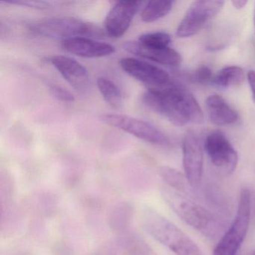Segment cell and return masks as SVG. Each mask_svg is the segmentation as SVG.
Masks as SVG:
<instances>
[{"mask_svg":"<svg viewBox=\"0 0 255 255\" xmlns=\"http://www.w3.org/2000/svg\"><path fill=\"white\" fill-rule=\"evenodd\" d=\"M142 102L149 110L175 126L201 124L204 121V113L198 101L176 83L163 90H147L142 95Z\"/></svg>","mask_w":255,"mask_h":255,"instance_id":"obj_1","label":"cell"},{"mask_svg":"<svg viewBox=\"0 0 255 255\" xmlns=\"http://www.w3.org/2000/svg\"><path fill=\"white\" fill-rule=\"evenodd\" d=\"M140 221L146 232L176 255H204L186 233L155 210L144 209Z\"/></svg>","mask_w":255,"mask_h":255,"instance_id":"obj_2","label":"cell"},{"mask_svg":"<svg viewBox=\"0 0 255 255\" xmlns=\"http://www.w3.org/2000/svg\"><path fill=\"white\" fill-rule=\"evenodd\" d=\"M161 195L170 208L187 225L206 237L215 238L222 230V222L211 212L168 186L162 187Z\"/></svg>","mask_w":255,"mask_h":255,"instance_id":"obj_3","label":"cell"},{"mask_svg":"<svg viewBox=\"0 0 255 255\" xmlns=\"http://www.w3.org/2000/svg\"><path fill=\"white\" fill-rule=\"evenodd\" d=\"M29 31L34 35L47 38L62 39L76 37L101 36L105 32L98 26L75 17H55L45 19L29 26Z\"/></svg>","mask_w":255,"mask_h":255,"instance_id":"obj_4","label":"cell"},{"mask_svg":"<svg viewBox=\"0 0 255 255\" xmlns=\"http://www.w3.org/2000/svg\"><path fill=\"white\" fill-rule=\"evenodd\" d=\"M252 208V193L249 188L240 191L238 210L235 219L212 255H237L249 230Z\"/></svg>","mask_w":255,"mask_h":255,"instance_id":"obj_5","label":"cell"},{"mask_svg":"<svg viewBox=\"0 0 255 255\" xmlns=\"http://www.w3.org/2000/svg\"><path fill=\"white\" fill-rule=\"evenodd\" d=\"M101 122L156 145H169L168 137L151 124L126 115L104 114Z\"/></svg>","mask_w":255,"mask_h":255,"instance_id":"obj_6","label":"cell"},{"mask_svg":"<svg viewBox=\"0 0 255 255\" xmlns=\"http://www.w3.org/2000/svg\"><path fill=\"white\" fill-rule=\"evenodd\" d=\"M119 65L128 75L143 83L147 90H163L175 83L166 71L146 61L123 58L119 61Z\"/></svg>","mask_w":255,"mask_h":255,"instance_id":"obj_7","label":"cell"},{"mask_svg":"<svg viewBox=\"0 0 255 255\" xmlns=\"http://www.w3.org/2000/svg\"><path fill=\"white\" fill-rule=\"evenodd\" d=\"M225 2L219 0H198L191 4L176 31L180 38L196 35L210 20L216 17Z\"/></svg>","mask_w":255,"mask_h":255,"instance_id":"obj_8","label":"cell"},{"mask_svg":"<svg viewBox=\"0 0 255 255\" xmlns=\"http://www.w3.org/2000/svg\"><path fill=\"white\" fill-rule=\"evenodd\" d=\"M204 147L209 159L219 171L226 174L235 171L238 162L237 152L222 132L214 131L208 134Z\"/></svg>","mask_w":255,"mask_h":255,"instance_id":"obj_9","label":"cell"},{"mask_svg":"<svg viewBox=\"0 0 255 255\" xmlns=\"http://www.w3.org/2000/svg\"><path fill=\"white\" fill-rule=\"evenodd\" d=\"M144 2L119 1L112 7L104 20V32L110 38L123 36Z\"/></svg>","mask_w":255,"mask_h":255,"instance_id":"obj_10","label":"cell"},{"mask_svg":"<svg viewBox=\"0 0 255 255\" xmlns=\"http://www.w3.org/2000/svg\"><path fill=\"white\" fill-rule=\"evenodd\" d=\"M183 164L185 177L191 186H198L202 178L204 153L198 136L188 131L183 140Z\"/></svg>","mask_w":255,"mask_h":255,"instance_id":"obj_11","label":"cell"},{"mask_svg":"<svg viewBox=\"0 0 255 255\" xmlns=\"http://www.w3.org/2000/svg\"><path fill=\"white\" fill-rule=\"evenodd\" d=\"M50 63L75 90L85 93L90 86L89 71L80 62L66 56H53Z\"/></svg>","mask_w":255,"mask_h":255,"instance_id":"obj_12","label":"cell"},{"mask_svg":"<svg viewBox=\"0 0 255 255\" xmlns=\"http://www.w3.org/2000/svg\"><path fill=\"white\" fill-rule=\"evenodd\" d=\"M61 47L67 53L86 59L106 57L116 52V47L112 44L86 37H76L63 40L61 42Z\"/></svg>","mask_w":255,"mask_h":255,"instance_id":"obj_13","label":"cell"},{"mask_svg":"<svg viewBox=\"0 0 255 255\" xmlns=\"http://www.w3.org/2000/svg\"><path fill=\"white\" fill-rule=\"evenodd\" d=\"M124 48L135 56L161 65L176 66L180 65L182 60L180 53L170 47L165 48L145 47L138 41H133L127 42Z\"/></svg>","mask_w":255,"mask_h":255,"instance_id":"obj_14","label":"cell"},{"mask_svg":"<svg viewBox=\"0 0 255 255\" xmlns=\"http://www.w3.org/2000/svg\"><path fill=\"white\" fill-rule=\"evenodd\" d=\"M205 105L210 122L217 126H228L238 120L237 112L220 95H210L206 100Z\"/></svg>","mask_w":255,"mask_h":255,"instance_id":"obj_15","label":"cell"},{"mask_svg":"<svg viewBox=\"0 0 255 255\" xmlns=\"http://www.w3.org/2000/svg\"><path fill=\"white\" fill-rule=\"evenodd\" d=\"M174 5L173 1L159 0L146 2L141 13V20L144 23H153L169 14Z\"/></svg>","mask_w":255,"mask_h":255,"instance_id":"obj_16","label":"cell"},{"mask_svg":"<svg viewBox=\"0 0 255 255\" xmlns=\"http://www.w3.org/2000/svg\"><path fill=\"white\" fill-rule=\"evenodd\" d=\"M97 86L100 93L108 105L114 109H119L123 105V97L119 86L107 77H99Z\"/></svg>","mask_w":255,"mask_h":255,"instance_id":"obj_17","label":"cell"},{"mask_svg":"<svg viewBox=\"0 0 255 255\" xmlns=\"http://www.w3.org/2000/svg\"><path fill=\"white\" fill-rule=\"evenodd\" d=\"M245 80L243 68L228 66L222 68L215 75L213 84L219 89H227L241 84Z\"/></svg>","mask_w":255,"mask_h":255,"instance_id":"obj_18","label":"cell"},{"mask_svg":"<svg viewBox=\"0 0 255 255\" xmlns=\"http://www.w3.org/2000/svg\"><path fill=\"white\" fill-rule=\"evenodd\" d=\"M159 174L168 187L179 192L186 190V183L187 182L185 175L174 168L169 166H162L159 168ZM188 183V182H187Z\"/></svg>","mask_w":255,"mask_h":255,"instance_id":"obj_19","label":"cell"},{"mask_svg":"<svg viewBox=\"0 0 255 255\" xmlns=\"http://www.w3.org/2000/svg\"><path fill=\"white\" fill-rule=\"evenodd\" d=\"M138 41L145 47L165 48L170 47L171 38L166 32H147L140 35Z\"/></svg>","mask_w":255,"mask_h":255,"instance_id":"obj_20","label":"cell"},{"mask_svg":"<svg viewBox=\"0 0 255 255\" xmlns=\"http://www.w3.org/2000/svg\"><path fill=\"white\" fill-rule=\"evenodd\" d=\"M214 77L213 71L208 66L202 65L190 74V80L197 84L207 86L210 83H213Z\"/></svg>","mask_w":255,"mask_h":255,"instance_id":"obj_21","label":"cell"},{"mask_svg":"<svg viewBox=\"0 0 255 255\" xmlns=\"http://www.w3.org/2000/svg\"><path fill=\"white\" fill-rule=\"evenodd\" d=\"M129 250L133 255H157L145 242L136 238L129 240Z\"/></svg>","mask_w":255,"mask_h":255,"instance_id":"obj_22","label":"cell"},{"mask_svg":"<svg viewBox=\"0 0 255 255\" xmlns=\"http://www.w3.org/2000/svg\"><path fill=\"white\" fill-rule=\"evenodd\" d=\"M50 93L54 98L62 102L71 103L75 101L74 95L68 89L56 84L49 85Z\"/></svg>","mask_w":255,"mask_h":255,"instance_id":"obj_23","label":"cell"},{"mask_svg":"<svg viewBox=\"0 0 255 255\" xmlns=\"http://www.w3.org/2000/svg\"><path fill=\"white\" fill-rule=\"evenodd\" d=\"M6 3L29 7L35 9H45L50 7V3L44 1H14V2H6Z\"/></svg>","mask_w":255,"mask_h":255,"instance_id":"obj_24","label":"cell"},{"mask_svg":"<svg viewBox=\"0 0 255 255\" xmlns=\"http://www.w3.org/2000/svg\"><path fill=\"white\" fill-rule=\"evenodd\" d=\"M248 80L252 92V98L255 104V71H250L248 74Z\"/></svg>","mask_w":255,"mask_h":255,"instance_id":"obj_25","label":"cell"},{"mask_svg":"<svg viewBox=\"0 0 255 255\" xmlns=\"http://www.w3.org/2000/svg\"><path fill=\"white\" fill-rule=\"evenodd\" d=\"M247 3L248 1H246V0H234V1H232L233 5L237 10L243 9Z\"/></svg>","mask_w":255,"mask_h":255,"instance_id":"obj_26","label":"cell"},{"mask_svg":"<svg viewBox=\"0 0 255 255\" xmlns=\"http://www.w3.org/2000/svg\"><path fill=\"white\" fill-rule=\"evenodd\" d=\"M254 24H255V14H254Z\"/></svg>","mask_w":255,"mask_h":255,"instance_id":"obj_27","label":"cell"},{"mask_svg":"<svg viewBox=\"0 0 255 255\" xmlns=\"http://www.w3.org/2000/svg\"><path fill=\"white\" fill-rule=\"evenodd\" d=\"M252 255H255V253L252 254Z\"/></svg>","mask_w":255,"mask_h":255,"instance_id":"obj_28","label":"cell"}]
</instances>
